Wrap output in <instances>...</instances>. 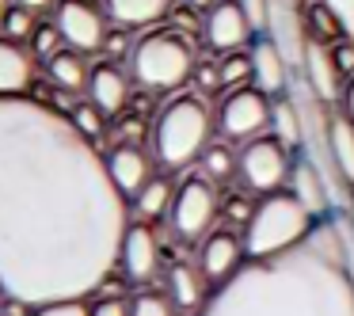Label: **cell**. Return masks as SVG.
<instances>
[{
    "instance_id": "obj_29",
    "label": "cell",
    "mask_w": 354,
    "mask_h": 316,
    "mask_svg": "<svg viewBox=\"0 0 354 316\" xmlns=\"http://www.w3.org/2000/svg\"><path fill=\"white\" fill-rule=\"evenodd\" d=\"M320 8L331 16L335 31L343 35L346 42H354V0H320Z\"/></svg>"
},
{
    "instance_id": "obj_20",
    "label": "cell",
    "mask_w": 354,
    "mask_h": 316,
    "mask_svg": "<svg viewBox=\"0 0 354 316\" xmlns=\"http://www.w3.org/2000/svg\"><path fill=\"white\" fill-rule=\"evenodd\" d=\"M46 77L57 92L65 95H77V92H88V80H92V65L84 62L80 50H57L54 57L46 62Z\"/></svg>"
},
{
    "instance_id": "obj_2",
    "label": "cell",
    "mask_w": 354,
    "mask_h": 316,
    "mask_svg": "<svg viewBox=\"0 0 354 316\" xmlns=\"http://www.w3.org/2000/svg\"><path fill=\"white\" fill-rule=\"evenodd\" d=\"M198 316H354V225L328 214L297 248L248 259Z\"/></svg>"
},
{
    "instance_id": "obj_19",
    "label": "cell",
    "mask_w": 354,
    "mask_h": 316,
    "mask_svg": "<svg viewBox=\"0 0 354 316\" xmlns=\"http://www.w3.org/2000/svg\"><path fill=\"white\" fill-rule=\"evenodd\" d=\"M290 191L297 194L301 202H305L308 210H313L316 217H328L331 214V191L328 183H324V176L313 168V164L305 160V156H293V171H290Z\"/></svg>"
},
{
    "instance_id": "obj_1",
    "label": "cell",
    "mask_w": 354,
    "mask_h": 316,
    "mask_svg": "<svg viewBox=\"0 0 354 316\" xmlns=\"http://www.w3.org/2000/svg\"><path fill=\"white\" fill-rule=\"evenodd\" d=\"M130 229L107 160L65 111L0 95V278L27 308L88 297Z\"/></svg>"
},
{
    "instance_id": "obj_5",
    "label": "cell",
    "mask_w": 354,
    "mask_h": 316,
    "mask_svg": "<svg viewBox=\"0 0 354 316\" xmlns=\"http://www.w3.org/2000/svg\"><path fill=\"white\" fill-rule=\"evenodd\" d=\"M209 130H214V118H209L202 95H176V100H168L153 122L156 160L171 171L202 160V153L209 145Z\"/></svg>"
},
{
    "instance_id": "obj_14",
    "label": "cell",
    "mask_w": 354,
    "mask_h": 316,
    "mask_svg": "<svg viewBox=\"0 0 354 316\" xmlns=\"http://www.w3.org/2000/svg\"><path fill=\"white\" fill-rule=\"evenodd\" d=\"M301 69H305L308 88H313L328 107L343 103V92H346L343 73H339V65H335V54H331L320 39H305V62H301Z\"/></svg>"
},
{
    "instance_id": "obj_12",
    "label": "cell",
    "mask_w": 354,
    "mask_h": 316,
    "mask_svg": "<svg viewBox=\"0 0 354 316\" xmlns=\"http://www.w3.org/2000/svg\"><path fill=\"white\" fill-rule=\"evenodd\" d=\"M248 57H252V84L259 88L263 95H270V100H278V95L290 92L293 84V65L290 57L282 54V46H278L270 35H259V39L252 42V50H248Z\"/></svg>"
},
{
    "instance_id": "obj_27",
    "label": "cell",
    "mask_w": 354,
    "mask_h": 316,
    "mask_svg": "<svg viewBox=\"0 0 354 316\" xmlns=\"http://www.w3.org/2000/svg\"><path fill=\"white\" fill-rule=\"evenodd\" d=\"M217 69H221V88H229V92L252 84V57L248 54H225Z\"/></svg>"
},
{
    "instance_id": "obj_30",
    "label": "cell",
    "mask_w": 354,
    "mask_h": 316,
    "mask_svg": "<svg viewBox=\"0 0 354 316\" xmlns=\"http://www.w3.org/2000/svg\"><path fill=\"white\" fill-rule=\"evenodd\" d=\"M57 50H65V39H62V31H57L54 24H39V31H35V39H31V54L35 57H54Z\"/></svg>"
},
{
    "instance_id": "obj_36",
    "label": "cell",
    "mask_w": 354,
    "mask_h": 316,
    "mask_svg": "<svg viewBox=\"0 0 354 316\" xmlns=\"http://www.w3.org/2000/svg\"><path fill=\"white\" fill-rule=\"evenodd\" d=\"M214 4H221V0H187V8H194V12H209Z\"/></svg>"
},
{
    "instance_id": "obj_28",
    "label": "cell",
    "mask_w": 354,
    "mask_h": 316,
    "mask_svg": "<svg viewBox=\"0 0 354 316\" xmlns=\"http://www.w3.org/2000/svg\"><path fill=\"white\" fill-rule=\"evenodd\" d=\"M35 31H39V19H35V12H31V8H19V4H12L8 16H4V39L31 42Z\"/></svg>"
},
{
    "instance_id": "obj_22",
    "label": "cell",
    "mask_w": 354,
    "mask_h": 316,
    "mask_svg": "<svg viewBox=\"0 0 354 316\" xmlns=\"http://www.w3.org/2000/svg\"><path fill=\"white\" fill-rule=\"evenodd\" d=\"M270 138H278L290 153H297L301 145H305V126H301V107L297 100H293L290 92L278 95L274 103H270Z\"/></svg>"
},
{
    "instance_id": "obj_38",
    "label": "cell",
    "mask_w": 354,
    "mask_h": 316,
    "mask_svg": "<svg viewBox=\"0 0 354 316\" xmlns=\"http://www.w3.org/2000/svg\"><path fill=\"white\" fill-rule=\"evenodd\" d=\"M4 301H8V290H4V278H0V305H4Z\"/></svg>"
},
{
    "instance_id": "obj_9",
    "label": "cell",
    "mask_w": 354,
    "mask_h": 316,
    "mask_svg": "<svg viewBox=\"0 0 354 316\" xmlns=\"http://www.w3.org/2000/svg\"><path fill=\"white\" fill-rule=\"evenodd\" d=\"M54 27L62 31L65 46L80 54H95L107 46V16L88 0H57Z\"/></svg>"
},
{
    "instance_id": "obj_34",
    "label": "cell",
    "mask_w": 354,
    "mask_h": 316,
    "mask_svg": "<svg viewBox=\"0 0 354 316\" xmlns=\"http://www.w3.org/2000/svg\"><path fill=\"white\" fill-rule=\"evenodd\" d=\"M19 8H31L35 16H39V12H46V8H57V0H16Z\"/></svg>"
},
{
    "instance_id": "obj_6",
    "label": "cell",
    "mask_w": 354,
    "mask_h": 316,
    "mask_svg": "<svg viewBox=\"0 0 354 316\" xmlns=\"http://www.w3.org/2000/svg\"><path fill=\"white\" fill-rule=\"evenodd\" d=\"M221 191L209 176H187L183 183L176 187V202H171V214H168V225L179 240L194 244V240H206L214 232V221L221 214Z\"/></svg>"
},
{
    "instance_id": "obj_11",
    "label": "cell",
    "mask_w": 354,
    "mask_h": 316,
    "mask_svg": "<svg viewBox=\"0 0 354 316\" xmlns=\"http://www.w3.org/2000/svg\"><path fill=\"white\" fill-rule=\"evenodd\" d=\"M202 35H206L209 50H217V54H240V50L248 46V39L255 35L252 19H248V12L240 8V0H221V4H214V8L206 12V27H202Z\"/></svg>"
},
{
    "instance_id": "obj_23",
    "label": "cell",
    "mask_w": 354,
    "mask_h": 316,
    "mask_svg": "<svg viewBox=\"0 0 354 316\" xmlns=\"http://www.w3.org/2000/svg\"><path fill=\"white\" fill-rule=\"evenodd\" d=\"M328 141H331L335 168L343 171V179L354 187V122L343 111H331L328 115Z\"/></svg>"
},
{
    "instance_id": "obj_32",
    "label": "cell",
    "mask_w": 354,
    "mask_h": 316,
    "mask_svg": "<svg viewBox=\"0 0 354 316\" xmlns=\"http://www.w3.org/2000/svg\"><path fill=\"white\" fill-rule=\"evenodd\" d=\"M35 316H92V305H84V297H69V301H50L39 305Z\"/></svg>"
},
{
    "instance_id": "obj_26",
    "label": "cell",
    "mask_w": 354,
    "mask_h": 316,
    "mask_svg": "<svg viewBox=\"0 0 354 316\" xmlns=\"http://www.w3.org/2000/svg\"><path fill=\"white\" fill-rule=\"evenodd\" d=\"M69 118H73V126H77L84 138H100V133H107V115H103L100 107H95L92 100H80V103H73V111H69Z\"/></svg>"
},
{
    "instance_id": "obj_16",
    "label": "cell",
    "mask_w": 354,
    "mask_h": 316,
    "mask_svg": "<svg viewBox=\"0 0 354 316\" xmlns=\"http://www.w3.org/2000/svg\"><path fill=\"white\" fill-rule=\"evenodd\" d=\"M84 95L107 118L118 115V111L126 107V100H130V73H126L122 65H115V62L92 65V80H88V92Z\"/></svg>"
},
{
    "instance_id": "obj_15",
    "label": "cell",
    "mask_w": 354,
    "mask_h": 316,
    "mask_svg": "<svg viewBox=\"0 0 354 316\" xmlns=\"http://www.w3.org/2000/svg\"><path fill=\"white\" fill-rule=\"evenodd\" d=\"M103 160H107V176L122 191V198H133L153 179V160L141 145H115Z\"/></svg>"
},
{
    "instance_id": "obj_4",
    "label": "cell",
    "mask_w": 354,
    "mask_h": 316,
    "mask_svg": "<svg viewBox=\"0 0 354 316\" xmlns=\"http://www.w3.org/2000/svg\"><path fill=\"white\" fill-rule=\"evenodd\" d=\"M198 69V50L191 35L176 27H153L130 42V77L149 92H176Z\"/></svg>"
},
{
    "instance_id": "obj_39",
    "label": "cell",
    "mask_w": 354,
    "mask_h": 316,
    "mask_svg": "<svg viewBox=\"0 0 354 316\" xmlns=\"http://www.w3.org/2000/svg\"><path fill=\"white\" fill-rule=\"evenodd\" d=\"M351 225H354V194H351Z\"/></svg>"
},
{
    "instance_id": "obj_33",
    "label": "cell",
    "mask_w": 354,
    "mask_h": 316,
    "mask_svg": "<svg viewBox=\"0 0 354 316\" xmlns=\"http://www.w3.org/2000/svg\"><path fill=\"white\" fill-rule=\"evenodd\" d=\"M92 316H130V301H122V297H100L92 305Z\"/></svg>"
},
{
    "instance_id": "obj_13",
    "label": "cell",
    "mask_w": 354,
    "mask_h": 316,
    "mask_svg": "<svg viewBox=\"0 0 354 316\" xmlns=\"http://www.w3.org/2000/svg\"><path fill=\"white\" fill-rule=\"evenodd\" d=\"M118 263H122L130 282H153L156 278V270H160V240H156V229L149 221H130Z\"/></svg>"
},
{
    "instance_id": "obj_25",
    "label": "cell",
    "mask_w": 354,
    "mask_h": 316,
    "mask_svg": "<svg viewBox=\"0 0 354 316\" xmlns=\"http://www.w3.org/2000/svg\"><path fill=\"white\" fill-rule=\"evenodd\" d=\"M240 171V153H232L229 145H206L202 153V176H209L214 183H225Z\"/></svg>"
},
{
    "instance_id": "obj_31",
    "label": "cell",
    "mask_w": 354,
    "mask_h": 316,
    "mask_svg": "<svg viewBox=\"0 0 354 316\" xmlns=\"http://www.w3.org/2000/svg\"><path fill=\"white\" fill-rule=\"evenodd\" d=\"M130 316H176V305L160 293H138L130 301Z\"/></svg>"
},
{
    "instance_id": "obj_17",
    "label": "cell",
    "mask_w": 354,
    "mask_h": 316,
    "mask_svg": "<svg viewBox=\"0 0 354 316\" xmlns=\"http://www.w3.org/2000/svg\"><path fill=\"white\" fill-rule=\"evenodd\" d=\"M35 80V54H27L24 42L0 39V95H27Z\"/></svg>"
},
{
    "instance_id": "obj_21",
    "label": "cell",
    "mask_w": 354,
    "mask_h": 316,
    "mask_svg": "<svg viewBox=\"0 0 354 316\" xmlns=\"http://www.w3.org/2000/svg\"><path fill=\"white\" fill-rule=\"evenodd\" d=\"M206 282H202V275L194 267H187V263H176V267L168 270V301L176 308H183V313H202L206 308Z\"/></svg>"
},
{
    "instance_id": "obj_7",
    "label": "cell",
    "mask_w": 354,
    "mask_h": 316,
    "mask_svg": "<svg viewBox=\"0 0 354 316\" xmlns=\"http://www.w3.org/2000/svg\"><path fill=\"white\" fill-rule=\"evenodd\" d=\"M290 171H293V153L282 145L278 138H255L244 141L240 149V187L248 194H270V191H282L290 183Z\"/></svg>"
},
{
    "instance_id": "obj_8",
    "label": "cell",
    "mask_w": 354,
    "mask_h": 316,
    "mask_svg": "<svg viewBox=\"0 0 354 316\" xmlns=\"http://www.w3.org/2000/svg\"><path fill=\"white\" fill-rule=\"evenodd\" d=\"M270 95H263L255 84L232 88L217 107V126L229 141H255L270 130Z\"/></svg>"
},
{
    "instance_id": "obj_37",
    "label": "cell",
    "mask_w": 354,
    "mask_h": 316,
    "mask_svg": "<svg viewBox=\"0 0 354 316\" xmlns=\"http://www.w3.org/2000/svg\"><path fill=\"white\" fill-rule=\"evenodd\" d=\"M12 4H16V0H0V27H4V16H8Z\"/></svg>"
},
{
    "instance_id": "obj_18",
    "label": "cell",
    "mask_w": 354,
    "mask_h": 316,
    "mask_svg": "<svg viewBox=\"0 0 354 316\" xmlns=\"http://www.w3.org/2000/svg\"><path fill=\"white\" fill-rule=\"evenodd\" d=\"M171 0H103V16L111 24L126 27V31H138V27H156L168 16Z\"/></svg>"
},
{
    "instance_id": "obj_10",
    "label": "cell",
    "mask_w": 354,
    "mask_h": 316,
    "mask_svg": "<svg viewBox=\"0 0 354 316\" xmlns=\"http://www.w3.org/2000/svg\"><path fill=\"white\" fill-rule=\"evenodd\" d=\"M244 263H248L244 236H236V232H229V229H214L198 244V275L209 290L225 286Z\"/></svg>"
},
{
    "instance_id": "obj_24",
    "label": "cell",
    "mask_w": 354,
    "mask_h": 316,
    "mask_svg": "<svg viewBox=\"0 0 354 316\" xmlns=\"http://www.w3.org/2000/svg\"><path fill=\"white\" fill-rule=\"evenodd\" d=\"M171 202H176V187L164 176H153L133 194V214H138V221H156V217L171 214Z\"/></svg>"
},
{
    "instance_id": "obj_3",
    "label": "cell",
    "mask_w": 354,
    "mask_h": 316,
    "mask_svg": "<svg viewBox=\"0 0 354 316\" xmlns=\"http://www.w3.org/2000/svg\"><path fill=\"white\" fill-rule=\"evenodd\" d=\"M316 221H320V217H316L290 187L259 194L248 225L240 229L248 259H267V255H278V252H286V248H297L301 240L316 229Z\"/></svg>"
},
{
    "instance_id": "obj_35",
    "label": "cell",
    "mask_w": 354,
    "mask_h": 316,
    "mask_svg": "<svg viewBox=\"0 0 354 316\" xmlns=\"http://www.w3.org/2000/svg\"><path fill=\"white\" fill-rule=\"evenodd\" d=\"M343 115L354 122V77L346 80V92H343Z\"/></svg>"
}]
</instances>
